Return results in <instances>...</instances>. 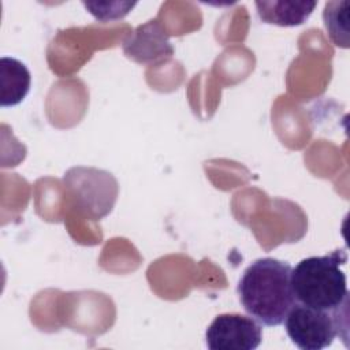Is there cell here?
Wrapping results in <instances>:
<instances>
[{
  "instance_id": "obj_4",
  "label": "cell",
  "mask_w": 350,
  "mask_h": 350,
  "mask_svg": "<svg viewBox=\"0 0 350 350\" xmlns=\"http://www.w3.org/2000/svg\"><path fill=\"white\" fill-rule=\"evenodd\" d=\"M211 350H254L262 340L261 324L239 313L217 314L205 332Z\"/></svg>"
},
{
  "instance_id": "obj_3",
  "label": "cell",
  "mask_w": 350,
  "mask_h": 350,
  "mask_svg": "<svg viewBox=\"0 0 350 350\" xmlns=\"http://www.w3.org/2000/svg\"><path fill=\"white\" fill-rule=\"evenodd\" d=\"M290 340L301 350H321L332 345L340 329L347 331V306L329 312L295 302L284 319Z\"/></svg>"
},
{
  "instance_id": "obj_7",
  "label": "cell",
  "mask_w": 350,
  "mask_h": 350,
  "mask_svg": "<svg viewBox=\"0 0 350 350\" xmlns=\"http://www.w3.org/2000/svg\"><path fill=\"white\" fill-rule=\"evenodd\" d=\"M31 75L27 67L14 59L1 57L0 60V104L1 107H12L19 104L30 90Z\"/></svg>"
},
{
  "instance_id": "obj_6",
  "label": "cell",
  "mask_w": 350,
  "mask_h": 350,
  "mask_svg": "<svg viewBox=\"0 0 350 350\" xmlns=\"http://www.w3.org/2000/svg\"><path fill=\"white\" fill-rule=\"evenodd\" d=\"M316 1H256L258 16L262 22L278 26H298L302 25L313 12Z\"/></svg>"
},
{
  "instance_id": "obj_1",
  "label": "cell",
  "mask_w": 350,
  "mask_h": 350,
  "mask_svg": "<svg viewBox=\"0 0 350 350\" xmlns=\"http://www.w3.org/2000/svg\"><path fill=\"white\" fill-rule=\"evenodd\" d=\"M291 269L286 261L262 257L243 271L237 293L246 313L261 325L283 324L288 310L297 302L291 287Z\"/></svg>"
},
{
  "instance_id": "obj_8",
  "label": "cell",
  "mask_w": 350,
  "mask_h": 350,
  "mask_svg": "<svg viewBox=\"0 0 350 350\" xmlns=\"http://www.w3.org/2000/svg\"><path fill=\"white\" fill-rule=\"evenodd\" d=\"M349 1H329L324 7L323 18L329 38L336 46H349Z\"/></svg>"
},
{
  "instance_id": "obj_2",
  "label": "cell",
  "mask_w": 350,
  "mask_h": 350,
  "mask_svg": "<svg viewBox=\"0 0 350 350\" xmlns=\"http://www.w3.org/2000/svg\"><path fill=\"white\" fill-rule=\"evenodd\" d=\"M346 261L347 254L343 249L301 260L291 269V287L295 301L329 312L347 306V278L342 269Z\"/></svg>"
},
{
  "instance_id": "obj_5",
  "label": "cell",
  "mask_w": 350,
  "mask_h": 350,
  "mask_svg": "<svg viewBox=\"0 0 350 350\" xmlns=\"http://www.w3.org/2000/svg\"><path fill=\"white\" fill-rule=\"evenodd\" d=\"M126 55L139 63L156 62L157 59L171 56L174 49L168 37L156 21L139 26L133 36L123 44Z\"/></svg>"
}]
</instances>
